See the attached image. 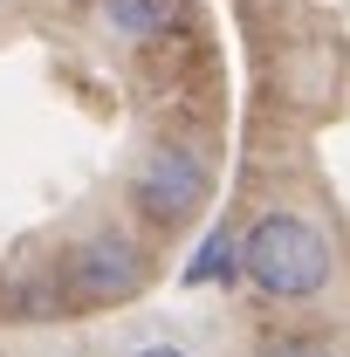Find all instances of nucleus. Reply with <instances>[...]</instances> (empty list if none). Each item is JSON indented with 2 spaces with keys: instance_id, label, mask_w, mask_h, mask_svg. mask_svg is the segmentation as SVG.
I'll use <instances>...</instances> for the list:
<instances>
[{
  "instance_id": "6",
  "label": "nucleus",
  "mask_w": 350,
  "mask_h": 357,
  "mask_svg": "<svg viewBox=\"0 0 350 357\" xmlns=\"http://www.w3.org/2000/svg\"><path fill=\"white\" fill-rule=\"evenodd\" d=\"M268 357H330V351H323V344H275Z\"/></svg>"
},
{
  "instance_id": "1",
  "label": "nucleus",
  "mask_w": 350,
  "mask_h": 357,
  "mask_svg": "<svg viewBox=\"0 0 350 357\" xmlns=\"http://www.w3.org/2000/svg\"><path fill=\"white\" fill-rule=\"evenodd\" d=\"M337 275V255L323 241V227L303 213H254V227L241 234V282H254L275 303H316Z\"/></svg>"
},
{
  "instance_id": "7",
  "label": "nucleus",
  "mask_w": 350,
  "mask_h": 357,
  "mask_svg": "<svg viewBox=\"0 0 350 357\" xmlns=\"http://www.w3.org/2000/svg\"><path fill=\"white\" fill-rule=\"evenodd\" d=\"M131 357H192V351H178V344H137Z\"/></svg>"
},
{
  "instance_id": "2",
  "label": "nucleus",
  "mask_w": 350,
  "mask_h": 357,
  "mask_svg": "<svg viewBox=\"0 0 350 357\" xmlns=\"http://www.w3.org/2000/svg\"><path fill=\"white\" fill-rule=\"evenodd\" d=\"M199 199H206V165H199V151H185V144H151L144 165H137V178H131V206L151 227H185L199 213Z\"/></svg>"
},
{
  "instance_id": "3",
  "label": "nucleus",
  "mask_w": 350,
  "mask_h": 357,
  "mask_svg": "<svg viewBox=\"0 0 350 357\" xmlns=\"http://www.w3.org/2000/svg\"><path fill=\"white\" fill-rule=\"evenodd\" d=\"M137 282H144V248L124 227L89 234L69 255V296H83V303H124V296H137Z\"/></svg>"
},
{
  "instance_id": "5",
  "label": "nucleus",
  "mask_w": 350,
  "mask_h": 357,
  "mask_svg": "<svg viewBox=\"0 0 350 357\" xmlns=\"http://www.w3.org/2000/svg\"><path fill=\"white\" fill-rule=\"evenodd\" d=\"M234 275H241V234H234V227H213V234L192 248L185 282H192V289H227Z\"/></svg>"
},
{
  "instance_id": "4",
  "label": "nucleus",
  "mask_w": 350,
  "mask_h": 357,
  "mask_svg": "<svg viewBox=\"0 0 350 357\" xmlns=\"http://www.w3.org/2000/svg\"><path fill=\"white\" fill-rule=\"evenodd\" d=\"M96 21L110 42H131V48H151L185 28V0H96Z\"/></svg>"
}]
</instances>
